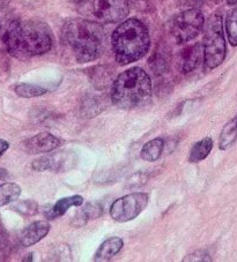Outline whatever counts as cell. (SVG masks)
<instances>
[{
	"label": "cell",
	"instance_id": "cell-1",
	"mask_svg": "<svg viewBox=\"0 0 237 262\" xmlns=\"http://www.w3.org/2000/svg\"><path fill=\"white\" fill-rule=\"evenodd\" d=\"M7 52L17 59L42 56L52 48V34L44 22L12 21L4 34Z\"/></svg>",
	"mask_w": 237,
	"mask_h": 262
},
{
	"label": "cell",
	"instance_id": "cell-2",
	"mask_svg": "<svg viewBox=\"0 0 237 262\" xmlns=\"http://www.w3.org/2000/svg\"><path fill=\"white\" fill-rule=\"evenodd\" d=\"M63 43L71 49L80 64L95 61L102 56L106 33L97 22L85 19H70L62 28Z\"/></svg>",
	"mask_w": 237,
	"mask_h": 262
},
{
	"label": "cell",
	"instance_id": "cell-3",
	"mask_svg": "<svg viewBox=\"0 0 237 262\" xmlns=\"http://www.w3.org/2000/svg\"><path fill=\"white\" fill-rule=\"evenodd\" d=\"M111 44L118 64H132L147 55L150 47L149 30L138 19L125 20L113 30Z\"/></svg>",
	"mask_w": 237,
	"mask_h": 262
},
{
	"label": "cell",
	"instance_id": "cell-4",
	"mask_svg": "<svg viewBox=\"0 0 237 262\" xmlns=\"http://www.w3.org/2000/svg\"><path fill=\"white\" fill-rule=\"evenodd\" d=\"M110 97L112 103L123 110L143 106L152 98V80L141 67H131L113 81Z\"/></svg>",
	"mask_w": 237,
	"mask_h": 262
},
{
	"label": "cell",
	"instance_id": "cell-5",
	"mask_svg": "<svg viewBox=\"0 0 237 262\" xmlns=\"http://www.w3.org/2000/svg\"><path fill=\"white\" fill-rule=\"evenodd\" d=\"M204 62L208 69H216L226 58V39L223 34L222 15L219 12L208 17L204 27Z\"/></svg>",
	"mask_w": 237,
	"mask_h": 262
},
{
	"label": "cell",
	"instance_id": "cell-6",
	"mask_svg": "<svg viewBox=\"0 0 237 262\" xmlns=\"http://www.w3.org/2000/svg\"><path fill=\"white\" fill-rule=\"evenodd\" d=\"M204 27V14L199 8H188L174 16L170 24V34L177 44H186L198 37Z\"/></svg>",
	"mask_w": 237,
	"mask_h": 262
},
{
	"label": "cell",
	"instance_id": "cell-7",
	"mask_svg": "<svg viewBox=\"0 0 237 262\" xmlns=\"http://www.w3.org/2000/svg\"><path fill=\"white\" fill-rule=\"evenodd\" d=\"M148 205V195L146 193H131L117 199L110 207V216L118 223H126L143 213Z\"/></svg>",
	"mask_w": 237,
	"mask_h": 262
},
{
	"label": "cell",
	"instance_id": "cell-8",
	"mask_svg": "<svg viewBox=\"0 0 237 262\" xmlns=\"http://www.w3.org/2000/svg\"><path fill=\"white\" fill-rule=\"evenodd\" d=\"M77 156L74 151L68 150H56L51 151L49 155H43L36 159L31 163L33 170L37 172H43V171H52V172H64L73 169L76 164Z\"/></svg>",
	"mask_w": 237,
	"mask_h": 262
},
{
	"label": "cell",
	"instance_id": "cell-9",
	"mask_svg": "<svg viewBox=\"0 0 237 262\" xmlns=\"http://www.w3.org/2000/svg\"><path fill=\"white\" fill-rule=\"evenodd\" d=\"M130 13L126 0H93V14L106 24H118Z\"/></svg>",
	"mask_w": 237,
	"mask_h": 262
},
{
	"label": "cell",
	"instance_id": "cell-10",
	"mask_svg": "<svg viewBox=\"0 0 237 262\" xmlns=\"http://www.w3.org/2000/svg\"><path fill=\"white\" fill-rule=\"evenodd\" d=\"M204 59V48L200 43L188 45L182 49L177 55V69L183 74H188L194 71L202 64Z\"/></svg>",
	"mask_w": 237,
	"mask_h": 262
},
{
	"label": "cell",
	"instance_id": "cell-11",
	"mask_svg": "<svg viewBox=\"0 0 237 262\" xmlns=\"http://www.w3.org/2000/svg\"><path fill=\"white\" fill-rule=\"evenodd\" d=\"M61 143L62 140L59 138L48 132H42L27 140L25 148L29 154H45L56 150Z\"/></svg>",
	"mask_w": 237,
	"mask_h": 262
},
{
	"label": "cell",
	"instance_id": "cell-12",
	"mask_svg": "<svg viewBox=\"0 0 237 262\" xmlns=\"http://www.w3.org/2000/svg\"><path fill=\"white\" fill-rule=\"evenodd\" d=\"M51 225L48 221H36L24 229L20 236V243L24 247H30L47 236Z\"/></svg>",
	"mask_w": 237,
	"mask_h": 262
},
{
	"label": "cell",
	"instance_id": "cell-13",
	"mask_svg": "<svg viewBox=\"0 0 237 262\" xmlns=\"http://www.w3.org/2000/svg\"><path fill=\"white\" fill-rule=\"evenodd\" d=\"M124 246V242L120 237H111L104 241L95 252L94 261H108L116 256Z\"/></svg>",
	"mask_w": 237,
	"mask_h": 262
},
{
	"label": "cell",
	"instance_id": "cell-14",
	"mask_svg": "<svg viewBox=\"0 0 237 262\" xmlns=\"http://www.w3.org/2000/svg\"><path fill=\"white\" fill-rule=\"evenodd\" d=\"M84 198L81 195H72L63 198L61 200H58L54 206L51 208V210L45 211V215L49 220L62 217L63 215L66 214V211L70 209L71 207H79L83 206Z\"/></svg>",
	"mask_w": 237,
	"mask_h": 262
},
{
	"label": "cell",
	"instance_id": "cell-15",
	"mask_svg": "<svg viewBox=\"0 0 237 262\" xmlns=\"http://www.w3.org/2000/svg\"><path fill=\"white\" fill-rule=\"evenodd\" d=\"M163 149H165V140L162 138H156L145 143L141 149L140 156L146 162H155L160 159Z\"/></svg>",
	"mask_w": 237,
	"mask_h": 262
},
{
	"label": "cell",
	"instance_id": "cell-16",
	"mask_svg": "<svg viewBox=\"0 0 237 262\" xmlns=\"http://www.w3.org/2000/svg\"><path fill=\"white\" fill-rule=\"evenodd\" d=\"M213 149V140L211 138H205L193 144L189 154V161L191 163H199L209 155Z\"/></svg>",
	"mask_w": 237,
	"mask_h": 262
},
{
	"label": "cell",
	"instance_id": "cell-17",
	"mask_svg": "<svg viewBox=\"0 0 237 262\" xmlns=\"http://www.w3.org/2000/svg\"><path fill=\"white\" fill-rule=\"evenodd\" d=\"M237 140V116L234 117L230 121L225 125L222 128V132L220 135V142H219V147L221 150H227L230 147L234 146V143Z\"/></svg>",
	"mask_w": 237,
	"mask_h": 262
},
{
	"label": "cell",
	"instance_id": "cell-18",
	"mask_svg": "<svg viewBox=\"0 0 237 262\" xmlns=\"http://www.w3.org/2000/svg\"><path fill=\"white\" fill-rule=\"evenodd\" d=\"M21 187L14 183H5L0 185V207L7 206L19 199Z\"/></svg>",
	"mask_w": 237,
	"mask_h": 262
},
{
	"label": "cell",
	"instance_id": "cell-19",
	"mask_svg": "<svg viewBox=\"0 0 237 262\" xmlns=\"http://www.w3.org/2000/svg\"><path fill=\"white\" fill-rule=\"evenodd\" d=\"M14 92L16 93L17 96L24 97V98H34L43 96L44 94H47V89L40 85L31 84V83H20L16 84L14 88Z\"/></svg>",
	"mask_w": 237,
	"mask_h": 262
},
{
	"label": "cell",
	"instance_id": "cell-20",
	"mask_svg": "<svg viewBox=\"0 0 237 262\" xmlns=\"http://www.w3.org/2000/svg\"><path fill=\"white\" fill-rule=\"evenodd\" d=\"M11 210L20 214L26 217L34 216L38 210V205L33 200H22V201H14L11 206Z\"/></svg>",
	"mask_w": 237,
	"mask_h": 262
},
{
	"label": "cell",
	"instance_id": "cell-21",
	"mask_svg": "<svg viewBox=\"0 0 237 262\" xmlns=\"http://www.w3.org/2000/svg\"><path fill=\"white\" fill-rule=\"evenodd\" d=\"M102 215V207L100 203H88L83 210H80L76 215L75 220H80L81 223L87 222L89 220H95Z\"/></svg>",
	"mask_w": 237,
	"mask_h": 262
},
{
	"label": "cell",
	"instance_id": "cell-22",
	"mask_svg": "<svg viewBox=\"0 0 237 262\" xmlns=\"http://www.w3.org/2000/svg\"><path fill=\"white\" fill-rule=\"evenodd\" d=\"M226 33L231 47L237 45V8L232 10L226 19Z\"/></svg>",
	"mask_w": 237,
	"mask_h": 262
},
{
	"label": "cell",
	"instance_id": "cell-23",
	"mask_svg": "<svg viewBox=\"0 0 237 262\" xmlns=\"http://www.w3.org/2000/svg\"><path fill=\"white\" fill-rule=\"evenodd\" d=\"M147 182V176L143 172H135L133 176H131L130 179L126 183V188H135L140 187Z\"/></svg>",
	"mask_w": 237,
	"mask_h": 262
},
{
	"label": "cell",
	"instance_id": "cell-24",
	"mask_svg": "<svg viewBox=\"0 0 237 262\" xmlns=\"http://www.w3.org/2000/svg\"><path fill=\"white\" fill-rule=\"evenodd\" d=\"M212 257L209 256L205 251H195L192 254L186 255L183 261H211Z\"/></svg>",
	"mask_w": 237,
	"mask_h": 262
},
{
	"label": "cell",
	"instance_id": "cell-25",
	"mask_svg": "<svg viewBox=\"0 0 237 262\" xmlns=\"http://www.w3.org/2000/svg\"><path fill=\"white\" fill-rule=\"evenodd\" d=\"M129 5H132L136 10L140 11H147L149 6V0H126Z\"/></svg>",
	"mask_w": 237,
	"mask_h": 262
},
{
	"label": "cell",
	"instance_id": "cell-26",
	"mask_svg": "<svg viewBox=\"0 0 237 262\" xmlns=\"http://www.w3.org/2000/svg\"><path fill=\"white\" fill-rule=\"evenodd\" d=\"M7 248V236L5 233V230L0 227V259L3 255H5V251Z\"/></svg>",
	"mask_w": 237,
	"mask_h": 262
},
{
	"label": "cell",
	"instance_id": "cell-27",
	"mask_svg": "<svg viewBox=\"0 0 237 262\" xmlns=\"http://www.w3.org/2000/svg\"><path fill=\"white\" fill-rule=\"evenodd\" d=\"M177 2H179L180 5L183 7L198 8L204 3V0H177Z\"/></svg>",
	"mask_w": 237,
	"mask_h": 262
},
{
	"label": "cell",
	"instance_id": "cell-28",
	"mask_svg": "<svg viewBox=\"0 0 237 262\" xmlns=\"http://www.w3.org/2000/svg\"><path fill=\"white\" fill-rule=\"evenodd\" d=\"M8 148H10V143L5 141V140L0 139V157L4 155V152H5Z\"/></svg>",
	"mask_w": 237,
	"mask_h": 262
},
{
	"label": "cell",
	"instance_id": "cell-29",
	"mask_svg": "<svg viewBox=\"0 0 237 262\" xmlns=\"http://www.w3.org/2000/svg\"><path fill=\"white\" fill-rule=\"evenodd\" d=\"M68 3H71L72 5H85V4H87L90 0H67Z\"/></svg>",
	"mask_w": 237,
	"mask_h": 262
},
{
	"label": "cell",
	"instance_id": "cell-30",
	"mask_svg": "<svg viewBox=\"0 0 237 262\" xmlns=\"http://www.w3.org/2000/svg\"><path fill=\"white\" fill-rule=\"evenodd\" d=\"M7 176V171L4 170V169H0V180L4 179Z\"/></svg>",
	"mask_w": 237,
	"mask_h": 262
},
{
	"label": "cell",
	"instance_id": "cell-31",
	"mask_svg": "<svg viewBox=\"0 0 237 262\" xmlns=\"http://www.w3.org/2000/svg\"><path fill=\"white\" fill-rule=\"evenodd\" d=\"M24 261H33V253H29L27 257H25Z\"/></svg>",
	"mask_w": 237,
	"mask_h": 262
},
{
	"label": "cell",
	"instance_id": "cell-32",
	"mask_svg": "<svg viewBox=\"0 0 237 262\" xmlns=\"http://www.w3.org/2000/svg\"><path fill=\"white\" fill-rule=\"evenodd\" d=\"M227 3L229 5H237V0H227Z\"/></svg>",
	"mask_w": 237,
	"mask_h": 262
},
{
	"label": "cell",
	"instance_id": "cell-33",
	"mask_svg": "<svg viewBox=\"0 0 237 262\" xmlns=\"http://www.w3.org/2000/svg\"><path fill=\"white\" fill-rule=\"evenodd\" d=\"M0 34H2V24H0Z\"/></svg>",
	"mask_w": 237,
	"mask_h": 262
}]
</instances>
